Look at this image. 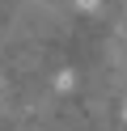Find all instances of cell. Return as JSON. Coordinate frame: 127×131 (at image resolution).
I'll use <instances>...</instances> for the list:
<instances>
[{
  "mask_svg": "<svg viewBox=\"0 0 127 131\" xmlns=\"http://www.w3.org/2000/svg\"><path fill=\"white\" fill-rule=\"evenodd\" d=\"M76 4H81V9H97V0H76Z\"/></svg>",
  "mask_w": 127,
  "mask_h": 131,
  "instance_id": "obj_1",
  "label": "cell"
}]
</instances>
